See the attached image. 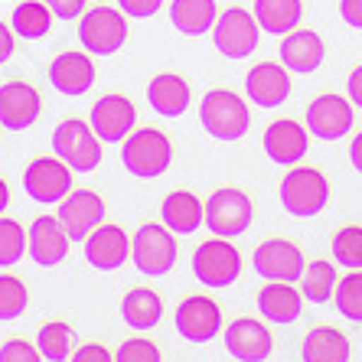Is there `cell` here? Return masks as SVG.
<instances>
[{
    "instance_id": "cell-1",
    "label": "cell",
    "mask_w": 362,
    "mask_h": 362,
    "mask_svg": "<svg viewBox=\"0 0 362 362\" xmlns=\"http://www.w3.org/2000/svg\"><path fill=\"white\" fill-rule=\"evenodd\" d=\"M199 121L206 127V134H212L216 141H242L252 127L248 105L226 88L206 92V98L199 101Z\"/></svg>"
},
{
    "instance_id": "cell-2",
    "label": "cell",
    "mask_w": 362,
    "mask_h": 362,
    "mask_svg": "<svg viewBox=\"0 0 362 362\" xmlns=\"http://www.w3.org/2000/svg\"><path fill=\"white\" fill-rule=\"evenodd\" d=\"M121 163L127 167V173H134L141 180L163 177L173 163V144L163 131L144 127L137 134H127L124 147H121Z\"/></svg>"
},
{
    "instance_id": "cell-3",
    "label": "cell",
    "mask_w": 362,
    "mask_h": 362,
    "mask_svg": "<svg viewBox=\"0 0 362 362\" xmlns=\"http://www.w3.org/2000/svg\"><path fill=\"white\" fill-rule=\"evenodd\" d=\"M329 183L317 167H294L281 183V206L297 219H313L327 209Z\"/></svg>"
},
{
    "instance_id": "cell-4",
    "label": "cell",
    "mask_w": 362,
    "mask_h": 362,
    "mask_svg": "<svg viewBox=\"0 0 362 362\" xmlns=\"http://www.w3.org/2000/svg\"><path fill=\"white\" fill-rule=\"evenodd\" d=\"M193 274L199 284L206 287H232L242 274V255L228 238H212V242H202L193 252Z\"/></svg>"
},
{
    "instance_id": "cell-5",
    "label": "cell",
    "mask_w": 362,
    "mask_h": 362,
    "mask_svg": "<svg viewBox=\"0 0 362 362\" xmlns=\"http://www.w3.org/2000/svg\"><path fill=\"white\" fill-rule=\"evenodd\" d=\"M255 219V206L248 199V193L242 189H216V193L206 199V226H209L212 235L219 238H238L248 232Z\"/></svg>"
},
{
    "instance_id": "cell-6",
    "label": "cell",
    "mask_w": 362,
    "mask_h": 362,
    "mask_svg": "<svg viewBox=\"0 0 362 362\" xmlns=\"http://www.w3.org/2000/svg\"><path fill=\"white\" fill-rule=\"evenodd\" d=\"M262 26L255 20V13L242 7H232L226 13H219L216 26H212V42L216 49L226 56V59H248L255 49H258V40H262Z\"/></svg>"
},
{
    "instance_id": "cell-7",
    "label": "cell",
    "mask_w": 362,
    "mask_h": 362,
    "mask_svg": "<svg viewBox=\"0 0 362 362\" xmlns=\"http://www.w3.org/2000/svg\"><path fill=\"white\" fill-rule=\"evenodd\" d=\"M131 258H134L137 271L147 278H163L170 268L177 264V238L167 226H141V232L131 242Z\"/></svg>"
},
{
    "instance_id": "cell-8",
    "label": "cell",
    "mask_w": 362,
    "mask_h": 362,
    "mask_svg": "<svg viewBox=\"0 0 362 362\" xmlns=\"http://www.w3.org/2000/svg\"><path fill=\"white\" fill-rule=\"evenodd\" d=\"M52 147H56V157L76 173H92L101 163V141L85 121H62L52 134Z\"/></svg>"
},
{
    "instance_id": "cell-9",
    "label": "cell",
    "mask_w": 362,
    "mask_h": 362,
    "mask_svg": "<svg viewBox=\"0 0 362 362\" xmlns=\"http://www.w3.org/2000/svg\"><path fill=\"white\" fill-rule=\"evenodd\" d=\"M78 40L92 56H111L118 52L127 40V20L124 10L111 7H95L88 10L78 23Z\"/></svg>"
},
{
    "instance_id": "cell-10",
    "label": "cell",
    "mask_w": 362,
    "mask_h": 362,
    "mask_svg": "<svg viewBox=\"0 0 362 362\" xmlns=\"http://www.w3.org/2000/svg\"><path fill=\"white\" fill-rule=\"evenodd\" d=\"M307 121V131L320 141H339L353 131V121H356V111H353V101L343 98V95H320V98L310 101V108L303 115Z\"/></svg>"
},
{
    "instance_id": "cell-11",
    "label": "cell",
    "mask_w": 362,
    "mask_h": 362,
    "mask_svg": "<svg viewBox=\"0 0 362 362\" xmlns=\"http://www.w3.org/2000/svg\"><path fill=\"white\" fill-rule=\"evenodd\" d=\"M303 252L297 248L294 242H287V238H268L255 248V271L262 274L264 281H287V284H294V281L303 278Z\"/></svg>"
},
{
    "instance_id": "cell-12",
    "label": "cell",
    "mask_w": 362,
    "mask_h": 362,
    "mask_svg": "<svg viewBox=\"0 0 362 362\" xmlns=\"http://www.w3.org/2000/svg\"><path fill=\"white\" fill-rule=\"evenodd\" d=\"M177 333L189 343H209L222 333V310L219 303L206 294L186 297L177 307Z\"/></svg>"
},
{
    "instance_id": "cell-13",
    "label": "cell",
    "mask_w": 362,
    "mask_h": 362,
    "mask_svg": "<svg viewBox=\"0 0 362 362\" xmlns=\"http://www.w3.org/2000/svg\"><path fill=\"white\" fill-rule=\"evenodd\" d=\"M56 219L62 222V228H66V235L72 242H85L105 219V202L95 189H76V193H69L62 199Z\"/></svg>"
},
{
    "instance_id": "cell-14",
    "label": "cell",
    "mask_w": 362,
    "mask_h": 362,
    "mask_svg": "<svg viewBox=\"0 0 362 362\" xmlns=\"http://www.w3.org/2000/svg\"><path fill=\"white\" fill-rule=\"evenodd\" d=\"M26 196L36 202H62L72 193V167L49 157H40L26 167L23 173Z\"/></svg>"
},
{
    "instance_id": "cell-15",
    "label": "cell",
    "mask_w": 362,
    "mask_h": 362,
    "mask_svg": "<svg viewBox=\"0 0 362 362\" xmlns=\"http://www.w3.org/2000/svg\"><path fill=\"white\" fill-rule=\"evenodd\" d=\"M245 95L258 108H281L291 98V69L278 62H258L245 76Z\"/></svg>"
},
{
    "instance_id": "cell-16",
    "label": "cell",
    "mask_w": 362,
    "mask_h": 362,
    "mask_svg": "<svg viewBox=\"0 0 362 362\" xmlns=\"http://www.w3.org/2000/svg\"><path fill=\"white\" fill-rule=\"evenodd\" d=\"M134 121H137V111L124 95H105L101 101H95L88 124L98 134V141L118 144V141H127V134L134 131Z\"/></svg>"
},
{
    "instance_id": "cell-17",
    "label": "cell",
    "mask_w": 362,
    "mask_h": 362,
    "mask_svg": "<svg viewBox=\"0 0 362 362\" xmlns=\"http://www.w3.org/2000/svg\"><path fill=\"white\" fill-rule=\"evenodd\" d=\"M222 339H226L228 356L238 362H264L271 356V349H274V339H271L268 327L262 320H248V317L228 323Z\"/></svg>"
},
{
    "instance_id": "cell-18",
    "label": "cell",
    "mask_w": 362,
    "mask_h": 362,
    "mask_svg": "<svg viewBox=\"0 0 362 362\" xmlns=\"http://www.w3.org/2000/svg\"><path fill=\"white\" fill-rule=\"evenodd\" d=\"M307 147H310V131L291 118L274 121V124L264 131V153H268L274 163L297 167V163L307 157Z\"/></svg>"
},
{
    "instance_id": "cell-19",
    "label": "cell",
    "mask_w": 362,
    "mask_h": 362,
    "mask_svg": "<svg viewBox=\"0 0 362 362\" xmlns=\"http://www.w3.org/2000/svg\"><path fill=\"white\" fill-rule=\"evenodd\" d=\"M36 118H40V92L33 85H0V124L7 131H26Z\"/></svg>"
},
{
    "instance_id": "cell-20",
    "label": "cell",
    "mask_w": 362,
    "mask_h": 362,
    "mask_svg": "<svg viewBox=\"0 0 362 362\" xmlns=\"http://www.w3.org/2000/svg\"><path fill=\"white\" fill-rule=\"evenodd\" d=\"M281 59L291 72L297 76H310L317 69L323 66L327 59V46H323L320 33H313V30H294V33H287L281 40Z\"/></svg>"
},
{
    "instance_id": "cell-21",
    "label": "cell",
    "mask_w": 362,
    "mask_h": 362,
    "mask_svg": "<svg viewBox=\"0 0 362 362\" xmlns=\"http://www.w3.org/2000/svg\"><path fill=\"white\" fill-rule=\"evenodd\" d=\"M69 242L72 238L66 235L59 219L52 216H40V219L30 226V255L40 268H56L69 255Z\"/></svg>"
},
{
    "instance_id": "cell-22",
    "label": "cell",
    "mask_w": 362,
    "mask_h": 362,
    "mask_svg": "<svg viewBox=\"0 0 362 362\" xmlns=\"http://www.w3.org/2000/svg\"><path fill=\"white\" fill-rule=\"evenodd\" d=\"M127 252H131V242H127L124 228L118 226H98L92 235L85 238V258L92 268L101 271H115L127 262Z\"/></svg>"
},
{
    "instance_id": "cell-23",
    "label": "cell",
    "mask_w": 362,
    "mask_h": 362,
    "mask_svg": "<svg viewBox=\"0 0 362 362\" xmlns=\"http://www.w3.org/2000/svg\"><path fill=\"white\" fill-rule=\"evenodd\" d=\"M303 310V294L294 291L287 281H268V284L258 291V313L271 323H294Z\"/></svg>"
},
{
    "instance_id": "cell-24",
    "label": "cell",
    "mask_w": 362,
    "mask_h": 362,
    "mask_svg": "<svg viewBox=\"0 0 362 362\" xmlns=\"http://www.w3.org/2000/svg\"><path fill=\"white\" fill-rule=\"evenodd\" d=\"M49 78L56 85V92L78 98L95 85V66L85 52H62L49 66Z\"/></svg>"
},
{
    "instance_id": "cell-25",
    "label": "cell",
    "mask_w": 362,
    "mask_h": 362,
    "mask_svg": "<svg viewBox=\"0 0 362 362\" xmlns=\"http://www.w3.org/2000/svg\"><path fill=\"white\" fill-rule=\"evenodd\" d=\"M160 219L173 235H193L196 228L206 222V206L189 189H173L160 206Z\"/></svg>"
},
{
    "instance_id": "cell-26",
    "label": "cell",
    "mask_w": 362,
    "mask_h": 362,
    "mask_svg": "<svg viewBox=\"0 0 362 362\" xmlns=\"http://www.w3.org/2000/svg\"><path fill=\"white\" fill-rule=\"evenodd\" d=\"M189 98H193L189 82L173 76V72H163V76H157L147 85V101H151V108L157 111V115H163V118H180V115L189 108Z\"/></svg>"
},
{
    "instance_id": "cell-27",
    "label": "cell",
    "mask_w": 362,
    "mask_h": 362,
    "mask_svg": "<svg viewBox=\"0 0 362 362\" xmlns=\"http://www.w3.org/2000/svg\"><path fill=\"white\" fill-rule=\"evenodd\" d=\"M219 20L216 0H173L170 4V23L183 36H202L209 33Z\"/></svg>"
},
{
    "instance_id": "cell-28",
    "label": "cell",
    "mask_w": 362,
    "mask_h": 362,
    "mask_svg": "<svg viewBox=\"0 0 362 362\" xmlns=\"http://www.w3.org/2000/svg\"><path fill=\"white\" fill-rule=\"evenodd\" d=\"M303 362H349V339L337 327H317L303 337Z\"/></svg>"
},
{
    "instance_id": "cell-29",
    "label": "cell",
    "mask_w": 362,
    "mask_h": 362,
    "mask_svg": "<svg viewBox=\"0 0 362 362\" xmlns=\"http://www.w3.org/2000/svg\"><path fill=\"white\" fill-rule=\"evenodd\" d=\"M303 4L300 0H255V20L264 33L287 36L300 26Z\"/></svg>"
},
{
    "instance_id": "cell-30",
    "label": "cell",
    "mask_w": 362,
    "mask_h": 362,
    "mask_svg": "<svg viewBox=\"0 0 362 362\" xmlns=\"http://www.w3.org/2000/svg\"><path fill=\"white\" fill-rule=\"evenodd\" d=\"M121 317L127 327L134 329H153L163 320V300L160 294H153L147 287H137L121 300Z\"/></svg>"
},
{
    "instance_id": "cell-31",
    "label": "cell",
    "mask_w": 362,
    "mask_h": 362,
    "mask_svg": "<svg viewBox=\"0 0 362 362\" xmlns=\"http://www.w3.org/2000/svg\"><path fill=\"white\" fill-rule=\"evenodd\" d=\"M300 294L310 303H327L337 294V264L329 262H310L303 268L300 278Z\"/></svg>"
},
{
    "instance_id": "cell-32",
    "label": "cell",
    "mask_w": 362,
    "mask_h": 362,
    "mask_svg": "<svg viewBox=\"0 0 362 362\" xmlns=\"http://www.w3.org/2000/svg\"><path fill=\"white\" fill-rule=\"evenodd\" d=\"M49 20H52V10L46 4L26 0V4L13 7V33H20L23 40H42L49 33Z\"/></svg>"
},
{
    "instance_id": "cell-33",
    "label": "cell",
    "mask_w": 362,
    "mask_h": 362,
    "mask_svg": "<svg viewBox=\"0 0 362 362\" xmlns=\"http://www.w3.org/2000/svg\"><path fill=\"white\" fill-rule=\"evenodd\" d=\"M36 346H40L42 359L66 362L69 356H72V346H76V333H72V327H69V323H46V327L40 329Z\"/></svg>"
},
{
    "instance_id": "cell-34",
    "label": "cell",
    "mask_w": 362,
    "mask_h": 362,
    "mask_svg": "<svg viewBox=\"0 0 362 362\" xmlns=\"http://www.w3.org/2000/svg\"><path fill=\"white\" fill-rule=\"evenodd\" d=\"M337 310L343 320L362 323V271H349L337 281Z\"/></svg>"
},
{
    "instance_id": "cell-35",
    "label": "cell",
    "mask_w": 362,
    "mask_h": 362,
    "mask_svg": "<svg viewBox=\"0 0 362 362\" xmlns=\"http://www.w3.org/2000/svg\"><path fill=\"white\" fill-rule=\"evenodd\" d=\"M333 258L339 268L362 271V226H343L333 235Z\"/></svg>"
},
{
    "instance_id": "cell-36",
    "label": "cell",
    "mask_w": 362,
    "mask_h": 362,
    "mask_svg": "<svg viewBox=\"0 0 362 362\" xmlns=\"http://www.w3.org/2000/svg\"><path fill=\"white\" fill-rule=\"evenodd\" d=\"M30 248V235L13 219H0V268H13Z\"/></svg>"
},
{
    "instance_id": "cell-37",
    "label": "cell",
    "mask_w": 362,
    "mask_h": 362,
    "mask_svg": "<svg viewBox=\"0 0 362 362\" xmlns=\"http://www.w3.org/2000/svg\"><path fill=\"white\" fill-rule=\"evenodd\" d=\"M26 303H30V294H26L23 281L4 274V278H0V320H17V317H23Z\"/></svg>"
},
{
    "instance_id": "cell-38",
    "label": "cell",
    "mask_w": 362,
    "mask_h": 362,
    "mask_svg": "<svg viewBox=\"0 0 362 362\" xmlns=\"http://www.w3.org/2000/svg\"><path fill=\"white\" fill-rule=\"evenodd\" d=\"M115 362H163V356L151 339H127L118 349Z\"/></svg>"
},
{
    "instance_id": "cell-39",
    "label": "cell",
    "mask_w": 362,
    "mask_h": 362,
    "mask_svg": "<svg viewBox=\"0 0 362 362\" xmlns=\"http://www.w3.org/2000/svg\"><path fill=\"white\" fill-rule=\"evenodd\" d=\"M0 362H42V353L26 339H10L7 346H0Z\"/></svg>"
},
{
    "instance_id": "cell-40",
    "label": "cell",
    "mask_w": 362,
    "mask_h": 362,
    "mask_svg": "<svg viewBox=\"0 0 362 362\" xmlns=\"http://www.w3.org/2000/svg\"><path fill=\"white\" fill-rule=\"evenodd\" d=\"M118 4L124 10V17H134V20H147L163 7V0H118Z\"/></svg>"
},
{
    "instance_id": "cell-41",
    "label": "cell",
    "mask_w": 362,
    "mask_h": 362,
    "mask_svg": "<svg viewBox=\"0 0 362 362\" xmlns=\"http://www.w3.org/2000/svg\"><path fill=\"white\" fill-rule=\"evenodd\" d=\"M42 4H46L59 20H76L85 10V0H42Z\"/></svg>"
},
{
    "instance_id": "cell-42",
    "label": "cell",
    "mask_w": 362,
    "mask_h": 362,
    "mask_svg": "<svg viewBox=\"0 0 362 362\" xmlns=\"http://www.w3.org/2000/svg\"><path fill=\"white\" fill-rule=\"evenodd\" d=\"M339 17L353 30H362V0H339Z\"/></svg>"
},
{
    "instance_id": "cell-43",
    "label": "cell",
    "mask_w": 362,
    "mask_h": 362,
    "mask_svg": "<svg viewBox=\"0 0 362 362\" xmlns=\"http://www.w3.org/2000/svg\"><path fill=\"white\" fill-rule=\"evenodd\" d=\"M72 362H115V359H111V353L105 349V346L88 343V346H82V349H78Z\"/></svg>"
},
{
    "instance_id": "cell-44",
    "label": "cell",
    "mask_w": 362,
    "mask_h": 362,
    "mask_svg": "<svg viewBox=\"0 0 362 362\" xmlns=\"http://www.w3.org/2000/svg\"><path fill=\"white\" fill-rule=\"evenodd\" d=\"M346 98L353 101V108L362 111V66H356L349 82H346Z\"/></svg>"
},
{
    "instance_id": "cell-45",
    "label": "cell",
    "mask_w": 362,
    "mask_h": 362,
    "mask_svg": "<svg viewBox=\"0 0 362 362\" xmlns=\"http://www.w3.org/2000/svg\"><path fill=\"white\" fill-rule=\"evenodd\" d=\"M10 56H13V33H10L7 26L0 23V66H4Z\"/></svg>"
},
{
    "instance_id": "cell-46",
    "label": "cell",
    "mask_w": 362,
    "mask_h": 362,
    "mask_svg": "<svg viewBox=\"0 0 362 362\" xmlns=\"http://www.w3.org/2000/svg\"><path fill=\"white\" fill-rule=\"evenodd\" d=\"M349 160H353V167L362 173V131L353 137V144H349Z\"/></svg>"
},
{
    "instance_id": "cell-47",
    "label": "cell",
    "mask_w": 362,
    "mask_h": 362,
    "mask_svg": "<svg viewBox=\"0 0 362 362\" xmlns=\"http://www.w3.org/2000/svg\"><path fill=\"white\" fill-rule=\"evenodd\" d=\"M7 202H10V189H7V183L0 180V212L7 209Z\"/></svg>"
},
{
    "instance_id": "cell-48",
    "label": "cell",
    "mask_w": 362,
    "mask_h": 362,
    "mask_svg": "<svg viewBox=\"0 0 362 362\" xmlns=\"http://www.w3.org/2000/svg\"><path fill=\"white\" fill-rule=\"evenodd\" d=\"M98 4H105V0H98Z\"/></svg>"
}]
</instances>
